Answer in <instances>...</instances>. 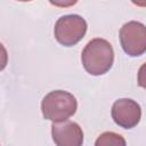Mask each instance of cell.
Listing matches in <instances>:
<instances>
[{
    "label": "cell",
    "mask_w": 146,
    "mask_h": 146,
    "mask_svg": "<svg viewBox=\"0 0 146 146\" xmlns=\"http://www.w3.org/2000/svg\"><path fill=\"white\" fill-rule=\"evenodd\" d=\"M141 117V108L137 102L130 98H120L114 102L112 106V119L114 122L123 128H135Z\"/></svg>",
    "instance_id": "cell-5"
},
{
    "label": "cell",
    "mask_w": 146,
    "mask_h": 146,
    "mask_svg": "<svg viewBox=\"0 0 146 146\" xmlns=\"http://www.w3.org/2000/svg\"><path fill=\"white\" fill-rule=\"evenodd\" d=\"M120 42L123 51L131 56L138 57L146 51V27L143 23L130 21L120 30Z\"/></svg>",
    "instance_id": "cell-4"
},
{
    "label": "cell",
    "mask_w": 146,
    "mask_h": 146,
    "mask_svg": "<svg viewBox=\"0 0 146 146\" xmlns=\"http://www.w3.org/2000/svg\"><path fill=\"white\" fill-rule=\"evenodd\" d=\"M95 146H127L125 139L113 131H106L98 136Z\"/></svg>",
    "instance_id": "cell-7"
},
{
    "label": "cell",
    "mask_w": 146,
    "mask_h": 146,
    "mask_svg": "<svg viewBox=\"0 0 146 146\" xmlns=\"http://www.w3.org/2000/svg\"><path fill=\"white\" fill-rule=\"evenodd\" d=\"M81 62L84 70L91 75H103L107 73L114 62L112 44L100 38L90 40L82 50Z\"/></svg>",
    "instance_id": "cell-1"
},
{
    "label": "cell",
    "mask_w": 146,
    "mask_h": 146,
    "mask_svg": "<svg viewBox=\"0 0 146 146\" xmlns=\"http://www.w3.org/2000/svg\"><path fill=\"white\" fill-rule=\"evenodd\" d=\"M78 108L75 97L65 90H54L47 94L41 103L42 115L46 120L52 122H63L68 120Z\"/></svg>",
    "instance_id": "cell-2"
},
{
    "label": "cell",
    "mask_w": 146,
    "mask_h": 146,
    "mask_svg": "<svg viewBox=\"0 0 146 146\" xmlns=\"http://www.w3.org/2000/svg\"><path fill=\"white\" fill-rule=\"evenodd\" d=\"M8 63V52L5 48V46L0 42V71H2Z\"/></svg>",
    "instance_id": "cell-8"
},
{
    "label": "cell",
    "mask_w": 146,
    "mask_h": 146,
    "mask_svg": "<svg viewBox=\"0 0 146 146\" xmlns=\"http://www.w3.org/2000/svg\"><path fill=\"white\" fill-rule=\"evenodd\" d=\"M51 136L56 146H82L83 131L81 127L70 120L52 122Z\"/></svg>",
    "instance_id": "cell-6"
},
{
    "label": "cell",
    "mask_w": 146,
    "mask_h": 146,
    "mask_svg": "<svg viewBox=\"0 0 146 146\" xmlns=\"http://www.w3.org/2000/svg\"><path fill=\"white\" fill-rule=\"evenodd\" d=\"M87 32V22L79 15H65L57 19L54 27L55 39L65 47L76 44Z\"/></svg>",
    "instance_id": "cell-3"
}]
</instances>
